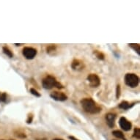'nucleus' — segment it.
Returning a JSON list of instances; mask_svg holds the SVG:
<instances>
[{"label": "nucleus", "instance_id": "obj_1", "mask_svg": "<svg viewBox=\"0 0 140 140\" xmlns=\"http://www.w3.org/2000/svg\"><path fill=\"white\" fill-rule=\"evenodd\" d=\"M84 110L90 114H98L101 111V108L92 98H84L80 101Z\"/></svg>", "mask_w": 140, "mask_h": 140}, {"label": "nucleus", "instance_id": "obj_2", "mask_svg": "<svg viewBox=\"0 0 140 140\" xmlns=\"http://www.w3.org/2000/svg\"><path fill=\"white\" fill-rule=\"evenodd\" d=\"M43 86L46 90H51L53 87H57L58 89H62L63 86L59 82H58L57 79L52 76H47L43 80Z\"/></svg>", "mask_w": 140, "mask_h": 140}, {"label": "nucleus", "instance_id": "obj_3", "mask_svg": "<svg viewBox=\"0 0 140 140\" xmlns=\"http://www.w3.org/2000/svg\"><path fill=\"white\" fill-rule=\"evenodd\" d=\"M139 78L134 74H127L125 76V83L130 87H136L139 84Z\"/></svg>", "mask_w": 140, "mask_h": 140}, {"label": "nucleus", "instance_id": "obj_4", "mask_svg": "<svg viewBox=\"0 0 140 140\" xmlns=\"http://www.w3.org/2000/svg\"><path fill=\"white\" fill-rule=\"evenodd\" d=\"M22 54L27 59H32L37 54V50L31 47H25L22 51Z\"/></svg>", "mask_w": 140, "mask_h": 140}, {"label": "nucleus", "instance_id": "obj_5", "mask_svg": "<svg viewBox=\"0 0 140 140\" xmlns=\"http://www.w3.org/2000/svg\"><path fill=\"white\" fill-rule=\"evenodd\" d=\"M87 80L90 83V85L92 87H98L101 84V80L98 76L96 74H91L87 76Z\"/></svg>", "mask_w": 140, "mask_h": 140}, {"label": "nucleus", "instance_id": "obj_6", "mask_svg": "<svg viewBox=\"0 0 140 140\" xmlns=\"http://www.w3.org/2000/svg\"><path fill=\"white\" fill-rule=\"evenodd\" d=\"M119 124L120 128H122L123 130H124L125 131H128L132 128L131 123L129 122L128 119H126L125 117H121L119 118Z\"/></svg>", "mask_w": 140, "mask_h": 140}, {"label": "nucleus", "instance_id": "obj_7", "mask_svg": "<svg viewBox=\"0 0 140 140\" xmlns=\"http://www.w3.org/2000/svg\"><path fill=\"white\" fill-rule=\"evenodd\" d=\"M50 97L57 101H65L68 99V96L65 93L61 92H57V91L52 92L50 95Z\"/></svg>", "mask_w": 140, "mask_h": 140}, {"label": "nucleus", "instance_id": "obj_8", "mask_svg": "<svg viewBox=\"0 0 140 140\" xmlns=\"http://www.w3.org/2000/svg\"><path fill=\"white\" fill-rule=\"evenodd\" d=\"M71 68L75 70H82L84 68V65L82 60L74 59L71 63Z\"/></svg>", "mask_w": 140, "mask_h": 140}, {"label": "nucleus", "instance_id": "obj_9", "mask_svg": "<svg viewBox=\"0 0 140 140\" xmlns=\"http://www.w3.org/2000/svg\"><path fill=\"white\" fill-rule=\"evenodd\" d=\"M116 119V115L114 113H108L106 115V123L107 125L110 128H113L115 125Z\"/></svg>", "mask_w": 140, "mask_h": 140}, {"label": "nucleus", "instance_id": "obj_10", "mask_svg": "<svg viewBox=\"0 0 140 140\" xmlns=\"http://www.w3.org/2000/svg\"><path fill=\"white\" fill-rule=\"evenodd\" d=\"M46 51L47 54H50V55H54V52L57 51V47L55 45H50L46 48Z\"/></svg>", "mask_w": 140, "mask_h": 140}, {"label": "nucleus", "instance_id": "obj_11", "mask_svg": "<svg viewBox=\"0 0 140 140\" xmlns=\"http://www.w3.org/2000/svg\"><path fill=\"white\" fill-rule=\"evenodd\" d=\"M132 106H134V104H130V103L127 102V101H123V102H121V103H119V108L120 109H123L124 110H127L128 109H130V108Z\"/></svg>", "mask_w": 140, "mask_h": 140}, {"label": "nucleus", "instance_id": "obj_12", "mask_svg": "<svg viewBox=\"0 0 140 140\" xmlns=\"http://www.w3.org/2000/svg\"><path fill=\"white\" fill-rule=\"evenodd\" d=\"M112 134L114 136L117 137V138H119V139H122L123 140H126L125 139V137L124 136V134H123V132L120 131L119 130H115L112 132Z\"/></svg>", "mask_w": 140, "mask_h": 140}, {"label": "nucleus", "instance_id": "obj_13", "mask_svg": "<svg viewBox=\"0 0 140 140\" xmlns=\"http://www.w3.org/2000/svg\"><path fill=\"white\" fill-rule=\"evenodd\" d=\"M2 49H3V51H4V53L8 57H9L10 58H12L13 57V54H12V51H10V50L9 49L8 47H6V46H4L3 48H2Z\"/></svg>", "mask_w": 140, "mask_h": 140}, {"label": "nucleus", "instance_id": "obj_14", "mask_svg": "<svg viewBox=\"0 0 140 140\" xmlns=\"http://www.w3.org/2000/svg\"><path fill=\"white\" fill-rule=\"evenodd\" d=\"M94 54L96 56V57L99 59H101V60L104 59L105 56H104V54H103L102 52H101V51H94Z\"/></svg>", "mask_w": 140, "mask_h": 140}, {"label": "nucleus", "instance_id": "obj_15", "mask_svg": "<svg viewBox=\"0 0 140 140\" xmlns=\"http://www.w3.org/2000/svg\"><path fill=\"white\" fill-rule=\"evenodd\" d=\"M129 45L131 47L132 49L135 50L136 51V53L139 55L140 54V45L139 44H133V43H131L129 44Z\"/></svg>", "mask_w": 140, "mask_h": 140}, {"label": "nucleus", "instance_id": "obj_16", "mask_svg": "<svg viewBox=\"0 0 140 140\" xmlns=\"http://www.w3.org/2000/svg\"><path fill=\"white\" fill-rule=\"evenodd\" d=\"M133 136L135 137L136 139H140V129L139 128H135L134 130V134Z\"/></svg>", "mask_w": 140, "mask_h": 140}, {"label": "nucleus", "instance_id": "obj_17", "mask_svg": "<svg viewBox=\"0 0 140 140\" xmlns=\"http://www.w3.org/2000/svg\"><path fill=\"white\" fill-rule=\"evenodd\" d=\"M7 101V94L6 93H2L0 92V102H6Z\"/></svg>", "mask_w": 140, "mask_h": 140}, {"label": "nucleus", "instance_id": "obj_18", "mask_svg": "<svg viewBox=\"0 0 140 140\" xmlns=\"http://www.w3.org/2000/svg\"><path fill=\"white\" fill-rule=\"evenodd\" d=\"M29 91H30V92H31L33 95H35V96H36V97H41V94H40L35 89H34V88H31Z\"/></svg>", "mask_w": 140, "mask_h": 140}, {"label": "nucleus", "instance_id": "obj_19", "mask_svg": "<svg viewBox=\"0 0 140 140\" xmlns=\"http://www.w3.org/2000/svg\"><path fill=\"white\" fill-rule=\"evenodd\" d=\"M121 94V90H120V86L117 85L116 87V98L118 99Z\"/></svg>", "mask_w": 140, "mask_h": 140}, {"label": "nucleus", "instance_id": "obj_20", "mask_svg": "<svg viewBox=\"0 0 140 140\" xmlns=\"http://www.w3.org/2000/svg\"><path fill=\"white\" fill-rule=\"evenodd\" d=\"M32 118H33L32 115V114H31V115H29V116H28V119L26 120V123L28 124L31 123L32 121Z\"/></svg>", "mask_w": 140, "mask_h": 140}, {"label": "nucleus", "instance_id": "obj_21", "mask_svg": "<svg viewBox=\"0 0 140 140\" xmlns=\"http://www.w3.org/2000/svg\"><path fill=\"white\" fill-rule=\"evenodd\" d=\"M69 139H71V140H78L77 139H76L74 136H69Z\"/></svg>", "mask_w": 140, "mask_h": 140}, {"label": "nucleus", "instance_id": "obj_22", "mask_svg": "<svg viewBox=\"0 0 140 140\" xmlns=\"http://www.w3.org/2000/svg\"><path fill=\"white\" fill-rule=\"evenodd\" d=\"M54 140H62V139H55Z\"/></svg>", "mask_w": 140, "mask_h": 140}]
</instances>
